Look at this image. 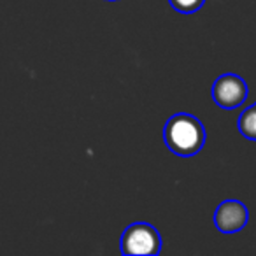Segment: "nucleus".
Segmentation results:
<instances>
[{
	"mask_svg": "<svg viewBox=\"0 0 256 256\" xmlns=\"http://www.w3.org/2000/svg\"><path fill=\"white\" fill-rule=\"evenodd\" d=\"M167 148L178 156H193L206 144V128L198 118L188 112L174 114L164 128Z\"/></svg>",
	"mask_w": 256,
	"mask_h": 256,
	"instance_id": "1",
	"label": "nucleus"
},
{
	"mask_svg": "<svg viewBox=\"0 0 256 256\" xmlns=\"http://www.w3.org/2000/svg\"><path fill=\"white\" fill-rule=\"evenodd\" d=\"M162 251V237L150 223H134L123 232L121 252L134 256H153Z\"/></svg>",
	"mask_w": 256,
	"mask_h": 256,
	"instance_id": "2",
	"label": "nucleus"
},
{
	"mask_svg": "<svg viewBox=\"0 0 256 256\" xmlns=\"http://www.w3.org/2000/svg\"><path fill=\"white\" fill-rule=\"evenodd\" d=\"M212 98L221 109H235L248 98V84L237 74H223L212 84Z\"/></svg>",
	"mask_w": 256,
	"mask_h": 256,
	"instance_id": "3",
	"label": "nucleus"
},
{
	"mask_svg": "<svg viewBox=\"0 0 256 256\" xmlns=\"http://www.w3.org/2000/svg\"><path fill=\"white\" fill-rule=\"evenodd\" d=\"M249 212L246 206L238 200H224L218 206L214 212V224L223 234L240 232L248 224Z\"/></svg>",
	"mask_w": 256,
	"mask_h": 256,
	"instance_id": "4",
	"label": "nucleus"
},
{
	"mask_svg": "<svg viewBox=\"0 0 256 256\" xmlns=\"http://www.w3.org/2000/svg\"><path fill=\"white\" fill-rule=\"evenodd\" d=\"M238 132L249 140H256V104L244 110L237 121Z\"/></svg>",
	"mask_w": 256,
	"mask_h": 256,
	"instance_id": "5",
	"label": "nucleus"
},
{
	"mask_svg": "<svg viewBox=\"0 0 256 256\" xmlns=\"http://www.w3.org/2000/svg\"><path fill=\"white\" fill-rule=\"evenodd\" d=\"M170 6L176 9L178 12H182V14H192V12L198 11L204 6L206 0H168Z\"/></svg>",
	"mask_w": 256,
	"mask_h": 256,
	"instance_id": "6",
	"label": "nucleus"
}]
</instances>
